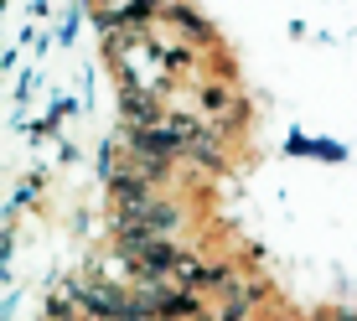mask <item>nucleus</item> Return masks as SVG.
Returning a JSON list of instances; mask_svg holds the SVG:
<instances>
[{"label": "nucleus", "instance_id": "nucleus-1", "mask_svg": "<svg viewBox=\"0 0 357 321\" xmlns=\"http://www.w3.org/2000/svg\"><path fill=\"white\" fill-rule=\"evenodd\" d=\"M192 321H197V316H192Z\"/></svg>", "mask_w": 357, "mask_h": 321}]
</instances>
